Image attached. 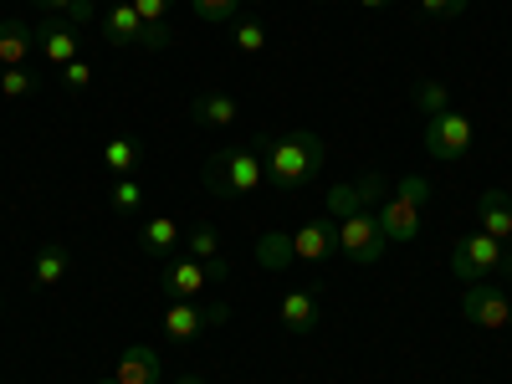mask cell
Wrapping results in <instances>:
<instances>
[{
	"label": "cell",
	"mask_w": 512,
	"mask_h": 384,
	"mask_svg": "<svg viewBox=\"0 0 512 384\" xmlns=\"http://www.w3.org/2000/svg\"><path fill=\"white\" fill-rule=\"evenodd\" d=\"M62 88H67V93H88V88H93V67L82 62V57L67 62V67H62Z\"/></svg>",
	"instance_id": "cell-31"
},
{
	"label": "cell",
	"mask_w": 512,
	"mask_h": 384,
	"mask_svg": "<svg viewBox=\"0 0 512 384\" xmlns=\"http://www.w3.org/2000/svg\"><path fill=\"white\" fill-rule=\"evenodd\" d=\"M36 57L47 62L52 72H62L67 62H77V57H82V31H77L72 21L47 16V21L36 26Z\"/></svg>",
	"instance_id": "cell-8"
},
{
	"label": "cell",
	"mask_w": 512,
	"mask_h": 384,
	"mask_svg": "<svg viewBox=\"0 0 512 384\" xmlns=\"http://www.w3.org/2000/svg\"><path fill=\"white\" fill-rule=\"evenodd\" d=\"M236 118H241V103L231 93H200L190 103V123L195 128H231Z\"/></svg>",
	"instance_id": "cell-18"
},
{
	"label": "cell",
	"mask_w": 512,
	"mask_h": 384,
	"mask_svg": "<svg viewBox=\"0 0 512 384\" xmlns=\"http://www.w3.org/2000/svg\"><path fill=\"white\" fill-rule=\"evenodd\" d=\"M277 318H282L287 333H313L318 318H323V303H318L308 287H287V292H282V303H277Z\"/></svg>",
	"instance_id": "cell-14"
},
{
	"label": "cell",
	"mask_w": 512,
	"mask_h": 384,
	"mask_svg": "<svg viewBox=\"0 0 512 384\" xmlns=\"http://www.w3.org/2000/svg\"><path fill=\"white\" fill-rule=\"evenodd\" d=\"M333 251H338V221H328V216L292 231V262H323Z\"/></svg>",
	"instance_id": "cell-12"
},
{
	"label": "cell",
	"mask_w": 512,
	"mask_h": 384,
	"mask_svg": "<svg viewBox=\"0 0 512 384\" xmlns=\"http://www.w3.org/2000/svg\"><path fill=\"white\" fill-rule=\"evenodd\" d=\"M134 11L144 21V41H139V47L164 52L169 47V16H175V0H134Z\"/></svg>",
	"instance_id": "cell-17"
},
{
	"label": "cell",
	"mask_w": 512,
	"mask_h": 384,
	"mask_svg": "<svg viewBox=\"0 0 512 384\" xmlns=\"http://www.w3.org/2000/svg\"><path fill=\"white\" fill-rule=\"evenodd\" d=\"M256 262H262L267 272H287L292 267V231H267L262 241H256Z\"/></svg>",
	"instance_id": "cell-23"
},
{
	"label": "cell",
	"mask_w": 512,
	"mask_h": 384,
	"mask_svg": "<svg viewBox=\"0 0 512 384\" xmlns=\"http://www.w3.org/2000/svg\"><path fill=\"white\" fill-rule=\"evenodd\" d=\"M477 221H482L487 236H497L502 246H512V200H507L502 190L477 195Z\"/></svg>",
	"instance_id": "cell-20"
},
{
	"label": "cell",
	"mask_w": 512,
	"mask_h": 384,
	"mask_svg": "<svg viewBox=\"0 0 512 384\" xmlns=\"http://www.w3.org/2000/svg\"><path fill=\"white\" fill-rule=\"evenodd\" d=\"M205 282H210V272H205V262H195L190 251L169 256V267H164V277H159V287H164L169 303H175V297H200Z\"/></svg>",
	"instance_id": "cell-11"
},
{
	"label": "cell",
	"mask_w": 512,
	"mask_h": 384,
	"mask_svg": "<svg viewBox=\"0 0 512 384\" xmlns=\"http://www.w3.org/2000/svg\"><path fill=\"white\" fill-rule=\"evenodd\" d=\"M31 57H36V26L0 21V72H6V67H26Z\"/></svg>",
	"instance_id": "cell-16"
},
{
	"label": "cell",
	"mask_w": 512,
	"mask_h": 384,
	"mask_svg": "<svg viewBox=\"0 0 512 384\" xmlns=\"http://www.w3.org/2000/svg\"><path fill=\"white\" fill-rule=\"evenodd\" d=\"M226 318H231V308H226V303L200 308L195 297H175V303H169V313H164V338H169V344H195L200 328H210V323L221 328Z\"/></svg>",
	"instance_id": "cell-7"
},
{
	"label": "cell",
	"mask_w": 512,
	"mask_h": 384,
	"mask_svg": "<svg viewBox=\"0 0 512 384\" xmlns=\"http://www.w3.org/2000/svg\"><path fill=\"white\" fill-rule=\"evenodd\" d=\"M384 190H390V185H384V175H364L359 185H333V190L323 195V216H328V221H349L354 210H369Z\"/></svg>",
	"instance_id": "cell-10"
},
{
	"label": "cell",
	"mask_w": 512,
	"mask_h": 384,
	"mask_svg": "<svg viewBox=\"0 0 512 384\" xmlns=\"http://www.w3.org/2000/svg\"><path fill=\"white\" fill-rule=\"evenodd\" d=\"M36 11H47V16H57V21H72L77 31L93 26V16H98L93 0H36Z\"/></svg>",
	"instance_id": "cell-24"
},
{
	"label": "cell",
	"mask_w": 512,
	"mask_h": 384,
	"mask_svg": "<svg viewBox=\"0 0 512 384\" xmlns=\"http://www.w3.org/2000/svg\"><path fill=\"white\" fill-rule=\"evenodd\" d=\"M451 272L461 282H487V277H512V251L487 236V231H472L451 246Z\"/></svg>",
	"instance_id": "cell-4"
},
{
	"label": "cell",
	"mask_w": 512,
	"mask_h": 384,
	"mask_svg": "<svg viewBox=\"0 0 512 384\" xmlns=\"http://www.w3.org/2000/svg\"><path fill=\"white\" fill-rule=\"evenodd\" d=\"M359 11H379V6H390V0H354Z\"/></svg>",
	"instance_id": "cell-33"
},
{
	"label": "cell",
	"mask_w": 512,
	"mask_h": 384,
	"mask_svg": "<svg viewBox=\"0 0 512 384\" xmlns=\"http://www.w3.org/2000/svg\"><path fill=\"white\" fill-rule=\"evenodd\" d=\"M67 272H72V256H67V246L47 241V246H36V251H31V282H36V287H57Z\"/></svg>",
	"instance_id": "cell-21"
},
{
	"label": "cell",
	"mask_w": 512,
	"mask_h": 384,
	"mask_svg": "<svg viewBox=\"0 0 512 384\" xmlns=\"http://www.w3.org/2000/svg\"><path fill=\"white\" fill-rule=\"evenodd\" d=\"M139 159H144V144H139L134 134H113V139L103 144V169H108L113 180L134 175V169H139Z\"/></svg>",
	"instance_id": "cell-22"
},
{
	"label": "cell",
	"mask_w": 512,
	"mask_h": 384,
	"mask_svg": "<svg viewBox=\"0 0 512 384\" xmlns=\"http://www.w3.org/2000/svg\"><path fill=\"white\" fill-rule=\"evenodd\" d=\"M185 251L195 256V262H221V241H216V226H195L190 236H185Z\"/></svg>",
	"instance_id": "cell-28"
},
{
	"label": "cell",
	"mask_w": 512,
	"mask_h": 384,
	"mask_svg": "<svg viewBox=\"0 0 512 384\" xmlns=\"http://www.w3.org/2000/svg\"><path fill=\"white\" fill-rule=\"evenodd\" d=\"M256 154L267 164V180L282 190V195H297L308 190L318 175H323V139L308 134V128H292V134H272V139H256Z\"/></svg>",
	"instance_id": "cell-1"
},
{
	"label": "cell",
	"mask_w": 512,
	"mask_h": 384,
	"mask_svg": "<svg viewBox=\"0 0 512 384\" xmlns=\"http://www.w3.org/2000/svg\"><path fill=\"white\" fill-rule=\"evenodd\" d=\"M113 379H118V384H159V379H164V359H159V349H149V344L123 349L118 364H113Z\"/></svg>",
	"instance_id": "cell-13"
},
{
	"label": "cell",
	"mask_w": 512,
	"mask_h": 384,
	"mask_svg": "<svg viewBox=\"0 0 512 384\" xmlns=\"http://www.w3.org/2000/svg\"><path fill=\"white\" fill-rule=\"evenodd\" d=\"M103 41L108 47H139L144 41V21L134 11V0H113V6L103 11Z\"/></svg>",
	"instance_id": "cell-15"
},
{
	"label": "cell",
	"mask_w": 512,
	"mask_h": 384,
	"mask_svg": "<svg viewBox=\"0 0 512 384\" xmlns=\"http://www.w3.org/2000/svg\"><path fill=\"white\" fill-rule=\"evenodd\" d=\"M461 318H472L477 328H512V303L502 297V287H492V282H466Z\"/></svg>",
	"instance_id": "cell-9"
},
{
	"label": "cell",
	"mask_w": 512,
	"mask_h": 384,
	"mask_svg": "<svg viewBox=\"0 0 512 384\" xmlns=\"http://www.w3.org/2000/svg\"><path fill=\"white\" fill-rule=\"evenodd\" d=\"M318 6H328V0H318Z\"/></svg>",
	"instance_id": "cell-37"
},
{
	"label": "cell",
	"mask_w": 512,
	"mask_h": 384,
	"mask_svg": "<svg viewBox=\"0 0 512 384\" xmlns=\"http://www.w3.org/2000/svg\"><path fill=\"white\" fill-rule=\"evenodd\" d=\"M180 246H185V236H180L175 216H149L139 226V251H149V256H180Z\"/></svg>",
	"instance_id": "cell-19"
},
{
	"label": "cell",
	"mask_w": 512,
	"mask_h": 384,
	"mask_svg": "<svg viewBox=\"0 0 512 384\" xmlns=\"http://www.w3.org/2000/svg\"><path fill=\"white\" fill-rule=\"evenodd\" d=\"M466 6H472V0H420V11L431 16V21H456Z\"/></svg>",
	"instance_id": "cell-32"
},
{
	"label": "cell",
	"mask_w": 512,
	"mask_h": 384,
	"mask_svg": "<svg viewBox=\"0 0 512 384\" xmlns=\"http://www.w3.org/2000/svg\"><path fill=\"white\" fill-rule=\"evenodd\" d=\"M108 205H113V216H134V210L144 205V190H139V180H134V175L113 180V190H108Z\"/></svg>",
	"instance_id": "cell-26"
},
{
	"label": "cell",
	"mask_w": 512,
	"mask_h": 384,
	"mask_svg": "<svg viewBox=\"0 0 512 384\" xmlns=\"http://www.w3.org/2000/svg\"><path fill=\"white\" fill-rule=\"evenodd\" d=\"M410 98H415V108H420L425 118H431V113H446V108H451V98H446V88H441L436 77H420L415 88H410Z\"/></svg>",
	"instance_id": "cell-25"
},
{
	"label": "cell",
	"mask_w": 512,
	"mask_h": 384,
	"mask_svg": "<svg viewBox=\"0 0 512 384\" xmlns=\"http://www.w3.org/2000/svg\"><path fill=\"white\" fill-rule=\"evenodd\" d=\"M384 231H379V216L374 210H354L349 221H338V256H344L349 267H374L384 256Z\"/></svg>",
	"instance_id": "cell-6"
},
{
	"label": "cell",
	"mask_w": 512,
	"mask_h": 384,
	"mask_svg": "<svg viewBox=\"0 0 512 384\" xmlns=\"http://www.w3.org/2000/svg\"><path fill=\"white\" fill-rule=\"evenodd\" d=\"M31 93H36V72H26V67L0 72V98H31Z\"/></svg>",
	"instance_id": "cell-30"
},
{
	"label": "cell",
	"mask_w": 512,
	"mask_h": 384,
	"mask_svg": "<svg viewBox=\"0 0 512 384\" xmlns=\"http://www.w3.org/2000/svg\"><path fill=\"white\" fill-rule=\"evenodd\" d=\"M425 200H431V180H425V175H405L400 190L374 210L384 241H395V246H400V241H415V236H420V210H425Z\"/></svg>",
	"instance_id": "cell-3"
},
{
	"label": "cell",
	"mask_w": 512,
	"mask_h": 384,
	"mask_svg": "<svg viewBox=\"0 0 512 384\" xmlns=\"http://www.w3.org/2000/svg\"><path fill=\"white\" fill-rule=\"evenodd\" d=\"M251 6H262V0H251Z\"/></svg>",
	"instance_id": "cell-36"
},
{
	"label": "cell",
	"mask_w": 512,
	"mask_h": 384,
	"mask_svg": "<svg viewBox=\"0 0 512 384\" xmlns=\"http://www.w3.org/2000/svg\"><path fill=\"white\" fill-rule=\"evenodd\" d=\"M175 384H205V379H200V374H180Z\"/></svg>",
	"instance_id": "cell-34"
},
{
	"label": "cell",
	"mask_w": 512,
	"mask_h": 384,
	"mask_svg": "<svg viewBox=\"0 0 512 384\" xmlns=\"http://www.w3.org/2000/svg\"><path fill=\"white\" fill-rule=\"evenodd\" d=\"M420 139H425V154H431V159H461V154H472L477 128H472V118H466V113L446 108V113H431V118H425Z\"/></svg>",
	"instance_id": "cell-5"
},
{
	"label": "cell",
	"mask_w": 512,
	"mask_h": 384,
	"mask_svg": "<svg viewBox=\"0 0 512 384\" xmlns=\"http://www.w3.org/2000/svg\"><path fill=\"white\" fill-rule=\"evenodd\" d=\"M205 185L216 190L221 200H241L251 190L267 185V164L262 154H256V144H236V149H221L216 159H205Z\"/></svg>",
	"instance_id": "cell-2"
},
{
	"label": "cell",
	"mask_w": 512,
	"mask_h": 384,
	"mask_svg": "<svg viewBox=\"0 0 512 384\" xmlns=\"http://www.w3.org/2000/svg\"><path fill=\"white\" fill-rule=\"evenodd\" d=\"M231 41H236L241 57H256V52L267 47V26L256 21V16H251V21H236V26H231Z\"/></svg>",
	"instance_id": "cell-27"
},
{
	"label": "cell",
	"mask_w": 512,
	"mask_h": 384,
	"mask_svg": "<svg viewBox=\"0 0 512 384\" xmlns=\"http://www.w3.org/2000/svg\"><path fill=\"white\" fill-rule=\"evenodd\" d=\"M236 6H241V0H190V11L205 26H236Z\"/></svg>",
	"instance_id": "cell-29"
},
{
	"label": "cell",
	"mask_w": 512,
	"mask_h": 384,
	"mask_svg": "<svg viewBox=\"0 0 512 384\" xmlns=\"http://www.w3.org/2000/svg\"><path fill=\"white\" fill-rule=\"evenodd\" d=\"M98 384H118V379H113V374H108V379H98Z\"/></svg>",
	"instance_id": "cell-35"
}]
</instances>
